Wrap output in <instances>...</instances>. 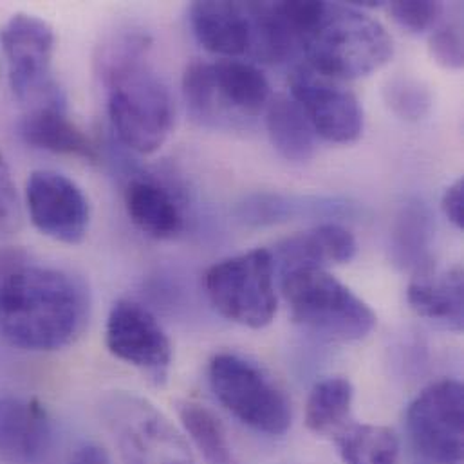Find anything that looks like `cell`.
I'll return each mask as SVG.
<instances>
[{
    "label": "cell",
    "instance_id": "44dd1931",
    "mask_svg": "<svg viewBox=\"0 0 464 464\" xmlns=\"http://www.w3.org/2000/svg\"><path fill=\"white\" fill-rule=\"evenodd\" d=\"M266 129L273 149L291 163L314 156L316 134L302 107L291 96H275L266 107Z\"/></svg>",
    "mask_w": 464,
    "mask_h": 464
},
{
    "label": "cell",
    "instance_id": "f1b7e54d",
    "mask_svg": "<svg viewBox=\"0 0 464 464\" xmlns=\"http://www.w3.org/2000/svg\"><path fill=\"white\" fill-rule=\"evenodd\" d=\"M20 227V201L9 165L0 152V233L14 232Z\"/></svg>",
    "mask_w": 464,
    "mask_h": 464
},
{
    "label": "cell",
    "instance_id": "6da1fadb",
    "mask_svg": "<svg viewBox=\"0 0 464 464\" xmlns=\"http://www.w3.org/2000/svg\"><path fill=\"white\" fill-rule=\"evenodd\" d=\"M89 305L78 276L31 264L18 249L0 251V334L11 345L33 353L71 345L85 329Z\"/></svg>",
    "mask_w": 464,
    "mask_h": 464
},
{
    "label": "cell",
    "instance_id": "83f0119b",
    "mask_svg": "<svg viewBox=\"0 0 464 464\" xmlns=\"http://www.w3.org/2000/svg\"><path fill=\"white\" fill-rule=\"evenodd\" d=\"M430 54L445 69H461L464 63L463 27L450 22L436 29L430 36Z\"/></svg>",
    "mask_w": 464,
    "mask_h": 464
},
{
    "label": "cell",
    "instance_id": "ac0fdd59",
    "mask_svg": "<svg viewBox=\"0 0 464 464\" xmlns=\"http://www.w3.org/2000/svg\"><path fill=\"white\" fill-rule=\"evenodd\" d=\"M125 210L140 232L167 240L183 232L185 218L174 194L152 179H132L125 188Z\"/></svg>",
    "mask_w": 464,
    "mask_h": 464
},
{
    "label": "cell",
    "instance_id": "7402d4cb",
    "mask_svg": "<svg viewBox=\"0 0 464 464\" xmlns=\"http://www.w3.org/2000/svg\"><path fill=\"white\" fill-rule=\"evenodd\" d=\"M247 11L251 20L247 56L262 63H282L300 49L298 38L276 2H247Z\"/></svg>",
    "mask_w": 464,
    "mask_h": 464
},
{
    "label": "cell",
    "instance_id": "4316f807",
    "mask_svg": "<svg viewBox=\"0 0 464 464\" xmlns=\"http://www.w3.org/2000/svg\"><path fill=\"white\" fill-rule=\"evenodd\" d=\"M389 11L403 29L411 33H425L436 25L443 4L432 0H398L391 2Z\"/></svg>",
    "mask_w": 464,
    "mask_h": 464
},
{
    "label": "cell",
    "instance_id": "30bf717a",
    "mask_svg": "<svg viewBox=\"0 0 464 464\" xmlns=\"http://www.w3.org/2000/svg\"><path fill=\"white\" fill-rule=\"evenodd\" d=\"M409 432L414 447L438 464H459L464 454V389L458 380L427 387L409 407Z\"/></svg>",
    "mask_w": 464,
    "mask_h": 464
},
{
    "label": "cell",
    "instance_id": "277c9868",
    "mask_svg": "<svg viewBox=\"0 0 464 464\" xmlns=\"http://www.w3.org/2000/svg\"><path fill=\"white\" fill-rule=\"evenodd\" d=\"M181 85L192 118L214 129L256 118L271 100L264 72L237 58H221L212 63L194 60L187 65Z\"/></svg>",
    "mask_w": 464,
    "mask_h": 464
},
{
    "label": "cell",
    "instance_id": "d4e9b609",
    "mask_svg": "<svg viewBox=\"0 0 464 464\" xmlns=\"http://www.w3.org/2000/svg\"><path fill=\"white\" fill-rule=\"evenodd\" d=\"M178 414L190 441L208 464H235L228 434L221 420L208 407L196 401H181Z\"/></svg>",
    "mask_w": 464,
    "mask_h": 464
},
{
    "label": "cell",
    "instance_id": "5b68a950",
    "mask_svg": "<svg viewBox=\"0 0 464 464\" xmlns=\"http://www.w3.org/2000/svg\"><path fill=\"white\" fill-rule=\"evenodd\" d=\"M280 282L293 320L320 336L358 342L378 324L369 304L324 267L289 269Z\"/></svg>",
    "mask_w": 464,
    "mask_h": 464
},
{
    "label": "cell",
    "instance_id": "ffe728a7",
    "mask_svg": "<svg viewBox=\"0 0 464 464\" xmlns=\"http://www.w3.org/2000/svg\"><path fill=\"white\" fill-rule=\"evenodd\" d=\"M432 238L434 223L429 208L421 201L407 203L392 227V256L403 269L414 273V278L432 275Z\"/></svg>",
    "mask_w": 464,
    "mask_h": 464
},
{
    "label": "cell",
    "instance_id": "7c38bea8",
    "mask_svg": "<svg viewBox=\"0 0 464 464\" xmlns=\"http://www.w3.org/2000/svg\"><path fill=\"white\" fill-rule=\"evenodd\" d=\"M25 208L33 227L62 244H80L89 232L91 207L82 188L54 170H34L25 183Z\"/></svg>",
    "mask_w": 464,
    "mask_h": 464
},
{
    "label": "cell",
    "instance_id": "7a4b0ae2",
    "mask_svg": "<svg viewBox=\"0 0 464 464\" xmlns=\"http://www.w3.org/2000/svg\"><path fill=\"white\" fill-rule=\"evenodd\" d=\"M150 40L132 31L111 38L96 60L107 89V112L112 130L129 150L150 156L174 129V100L149 62Z\"/></svg>",
    "mask_w": 464,
    "mask_h": 464
},
{
    "label": "cell",
    "instance_id": "5bb4252c",
    "mask_svg": "<svg viewBox=\"0 0 464 464\" xmlns=\"http://www.w3.org/2000/svg\"><path fill=\"white\" fill-rule=\"evenodd\" d=\"M51 443V418L42 401L29 396H0V461L31 464Z\"/></svg>",
    "mask_w": 464,
    "mask_h": 464
},
{
    "label": "cell",
    "instance_id": "d6986e66",
    "mask_svg": "<svg viewBox=\"0 0 464 464\" xmlns=\"http://www.w3.org/2000/svg\"><path fill=\"white\" fill-rule=\"evenodd\" d=\"M463 267L456 266L434 278H414L407 291L411 307L438 327L461 333L464 324Z\"/></svg>",
    "mask_w": 464,
    "mask_h": 464
},
{
    "label": "cell",
    "instance_id": "4fadbf2b",
    "mask_svg": "<svg viewBox=\"0 0 464 464\" xmlns=\"http://www.w3.org/2000/svg\"><path fill=\"white\" fill-rule=\"evenodd\" d=\"M109 353L143 372L165 378L172 365V342L160 320L143 304L118 300L105 325Z\"/></svg>",
    "mask_w": 464,
    "mask_h": 464
},
{
    "label": "cell",
    "instance_id": "8fae6325",
    "mask_svg": "<svg viewBox=\"0 0 464 464\" xmlns=\"http://www.w3.org/2000/svg\"><path fill=\"white\" fill-rule=\"evenodd\" d=\"M291 98L302 107L316 136L329 143L351 145L363 132V111L353 91L307 63L289 74Z\"/></svg>",
    "mask_w": 464,
    "mask_h": 464
},
{
    "label": "cell",
    "instance_id": "3957f363",
    "mask_svg": "<svg viewBox=\"0 0 464 464\" xmlns=\"http://www.w3.org/2000/svg\"><path fill=\"white\" fill-rule=\"evenodd\" d=\"M305 63L334 80H354L382 69L394 54L387 29L351 4H325L318 24L304 36Z\"/></svg>",
    "mask_w": 464,
    "mask_h": 464
},
{
    "label": "cell",
    "instance_id": "e0dca14e",
    "mask_svg": "<svg viewBox=\"0 0 464 464\" xmlns=\"http://www.w3.org/2000/svg\"><path fill=\"white\" fill-rule=\"evenodd\" d=\"M358 249L354 235L347 228L325 223L309 232L296 233L282 240L273 255L280 262V273L296 267H324L327 264H347Z\"/></svg>",
    "mask_w": 464,
    "mask_h": 464
},
{
    "label": "cell",
    "instance_id": "9c48e42d",
    "mask_svg": "<svg viewBox=\"0 0 464 464\" xmlns=\"http://www.w3.org/2000/svg\"><path fill=\"white\" fill-rule=\"evenodd\" d=\"M123 464H196L174 425L149 401L116 394L103 407Z\"/></svg>",
    "mask_w": 464,
    "mask_h": 464
},
{
    "label": "cell",
    "instance_id": "52a82bcc",
    "mask_svg": "<svg viewBox=\"0 0 464 464\" xmlns=\"http://www.w3.org/2000/svg\"><path fill=\"white\" fill-rule=\"evenodd\" d=\"M205 289L230 322L249 329L269 325L276 313L273 253L256 247L214 264L205 275Z\"/></svg>",
    "mask_w": 464,
    "mask_h": 464
},
{
    "label": "cell",
    "instance_id": "484cf974",
    "mask_svg": "<svg viewBox=\"0 0 464 464\" xmlns=\"http://www.w3.org/2000/svg\"><path fill=\"white\" fill-rule=\"evenodd\" d=\"M385 102L401 120L418 121L429 114L432 107V94L420 80L400 76L387 83Z\"/></svg>",
    "mask_w": 464,
    "mask_h": 464
},
{
    "label": "cell",
    "instance_id": "cb8c5ba5",
    "mask_svg": "<svg viewBox=\"0 0 464 464\" xmlns=\"http://www.w3.org/2000/svg\"><path fill=\"white\" fill-rule=\"evenodd\" d=\"M354 387L347 378H327L316 383L307 398L305 425L314 434H336L347 425Z\"/></svg>",
    "mask_w": 464,
    "mask_h": 464
},
{
    "label": "cell",
    "instance_id": "8992f818",
    "mask_svg": "<svg viewBox=\"0 0 464 464\" xmlns=\"http://www.w3.org/2000/svg\"><path fill=\"white\" fill-rule=\"evenodd\" d=\"M54 44L53 27L29 13L13 14L0 29L9 87L24 111L67 105L65 94L53 76Z\"/></svg>",
    "mask_w": 464,
    "mask_h": 464
},
{
    "label": "cell",
    "instance_id": "4dcf8cb0",
    "mask_svg": "<svg viewBox=\"0 0 464 464\" xmlns=\"http://www.w3.org/2000/svg\"><path fill=\"white\" fill-rule=\"evenodd\" d=\"M67 464H112L105 449L100 445H85L74 452Z\"/></svg>",
    "mask_w": 464,
    "mask_h": 464
},
{
    "label": "cell",
    "instance_id": "9a60e30c",
    "mask_svg": "<svg viewBox=\"0 0 464 464\" xmlns=\"http://www.w3.org/2000/svg\"><path fill=\"white\" fill-rule=\"evenodd\" d=\"M190 25L207 51L223 58L247 56L251 42L247 2H196L190 7Z\"/></svg>",
    "mask_w": 464,
    "mask_h": 464
},
{
    "label": "cell",
    "instance_id": "2e32d148",
    "mask_svg": "<svg viewBox=\"0 0 464 464\" xmlns=\"http://www.w3.org/2000/svg\"><path fill=\"white\" fill-rule=\"evenodd\" d=\"M22 140L38 150L80 158L94 163L98 150L92 140L67 114V105H45L24 111L20 120Z\"/></svg>",
    "mask_w": 464,
    "mask_h": 464
},
{
    "label": "cell",
    "instance_id": "603a6c76",
    "mask_svg": "<svg viewBox=\"0 0 464 464\" xmlns=\"http://www.w3.org/2000/svg\"><path fill=\"white\" fill-rule=\"evenodd\" d=\"M334 445L345 464H398L400 458L398 436L380 425L347 423L334 434Z\"/></svg>",
    "mask_w": 464,
    "mask_h": 464
},
{
    "label": "cell",
    "instance_id": "f546056e",
    "mask_svg": "<svg viewBox=\"0 0 464 464\" xmlns=\"http://www.w3.org/2000/svg\"><path fill=\"white\" fill-rule=\"evenodd\" d=\"M441 208L447 219L458 228H464V179L459 178L456 179L443 194L441 199Z\"/></svg>",
    "mask_w": 464,
    "mask_h": 464
},
{
    "label": "cell",
    "instance_id": "ba28073f",
    "mask_svg": "<svg viewBox=\"0 0 464 464\" xmlns=\"http://www.w3.org/2000/svg\"><path fill=\"white\" fill-rule=\"evenodd\" d=\"M208 378L219 403L242 425L266 436L289 430L293 414L287 396L253 362L232 353L216 354Z\"/></svg>",
    "mask_w": 464,
    "mask_h": 464
}]
</instances>
